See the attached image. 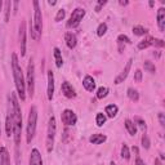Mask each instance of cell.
<instances>
[{"label": "cell", "instance_id": "6da1fadb", "mask_svg": "<svg viewBox=\"0 0 165 165\" xmlns=\"http://www.w3.org/2000/svg\"><path fill=\"white\" fill-rule=\"evenodd\" d=\"M8 114L12 117V123H13V137L16 145H20L21 142V135H22V112L21 107L18 103L14 93H10L8 97Z\"/></svg>", "mask_w": 165, "mask_h": 165}, {"label": "cell", "instance_id": "7a4b0ae2", "mask_svg": "<svg viewBox=\"0 0 165 165\" xmlns=\"http://www.w3.org/2000/svg\"><path fill=\"white\" fill-rule=\"evenodd\" d=\"M12 71H13V78H14V84H16V89L17 93L21 98V101L26 99V84H25V78H23V72L22 68L20 66L18 62V57L16 53L12 54Z\"/></svg>", "mask_w": 165, "mask_h": 165}, {"label": "cell", "instance_id": "3957f363", "mask_svg": "<svg viewBox=\"0 0 165 165\" xmlns=\"http://www.w3.org/2000/svg\"><path fill=\"white\" fill-rule=\"evenodd\" d=\"M36 121H38V108L36 106H32L28 112L27 119V143H31L34 139L35 132H36Z\"/></svg>", "mask_w": 165, "mask_h": 165}, {"label": "cell", "instance_id": "277c9868", "mask_svg": "<svg viewBox=\"0 0 165 165\" xmlns=\"http://www.w3.org/2000/svg\"><path fill=\"white\" fill-rule=\"evenodd\" d=\"M56 132H57L56 117L54 116H50L49 123H48V130H46V151H48V152H52V150H53Z\"/></svg>", "mask_w": 165, "mask_h": 165}, {"label": "cell", "instance_id": "5b68a950", "mask_svg": "<svg viewBox=\"0 0 165 165\" xmlns=\"http://www.w3.org/2000/svg\"><path fill=\"white\" fill-rule=\"evenodd\" d=\"M84 16H85V9L84 8H76V9H74L71 17H70V20L66 23V27L67 28L78 27L80 25V22L82 21V18H84Z\"/></svg>", "mask_w": 165, "mask_h": 165}, {"label": "cell", "instance_id": "8992f818", "mask_svg": "<svg viewBox=\"0 0 165 165\" xmlns=\"http://www.w3.org/2000/svg\"><path fill=\"white\" fill-rule=\"evenodd\" d=\"M27 92L31 97H34V92H35V66H34V61L30 60L27 64Z\"/></svg>", "mask_w": 165, "mask_h": 165}, {"label": "cell", "instance_id": "52a82bcc", "mask_svg": "<svg viewBox=\"0 0 165 165\" xmlns=\"http://www.w3.org/2000/svg\"><path fill=\"white\" fill-rule=\"evenodd\" d=\"M34 4V8H35V14H34V28L39 35L41 34V30H43V16H41V9L39 7V2H35Z\"/></svg>", "mask_w": 165, "mask_h": 165}, {"label": "cell", "instance_id": "ba28073f", "mask_svg": "<svg viewBox=\"0 0 165 165\" xmlns=\"http://www.w3.org/2000/svg\"><path fill=\"white\" fill-rule=\"evenodd\" d=\"M61 120L62 123L64 124V125L67 127H71V125H75L76 121H78V116H76V114L72 110H63L62 114H61Z\"/></svg>", "mask_w": 165, "mask_h": 165}, {"label": "cell", "instance_id": "9c48e42d", "mask_svg": "<svg viewBox=\"0 0 165 165\" xmlns=\"http://www.w3.org/2000/svg\"><path fill=\"white\" fill-rule=\"evenodd\" d=\"M20 45H21V56L26 54V23L21 22L20 26Z\"/></svg>", "mask_w": 165, "mask_h": 165}, {"label": "cell", "instance_id": "30bf717a", "mask_svg": "<svg viewBox=\"0 0 165 165\" xmlns=\"http://www.w3.org/2000/svg\"><path fill=\"white\" fill-rule=\"evenodd\" d=\"M132 62H133V60H132V58H129L127 64H125V67H124V70L120 72V75L115 79V81H114L115 84H121V82L128 78V74H129V71H130V68H132Z\"/></svg>", "mask_w": 165, "mask_h": 165}, {"label": "cell", "instance_id": "8fae6325", "mask_svg": "<svg viewBox=\"0 0 165 165\" xmlns=\"http://www.w3.org/2000/svg\"><path fill=\"white\" fill-rule=\"evenodd\" d=\"M53 96H54V75L53 71H48V88H46V97L49 101H52Z\"/></svg>", "mask_w": 165, "mask_h": 165}, {"label": "cell", "instance_id": "7c38bea8", "mask_svg": "<svg viewBox=\"0 0 165 165\" xmlns=\"http://www.w3.org/2000/svg\"><path fill=\"white\" fill-rule=\"evenodd\" d=\"M61 89H62L63 96L66 97V98H75V97H76V93H75L74 86L70 84L68 81H63V82H62Z\"/></svg>", "mask_w": 165, "mask_h": 165}, {"label": "cell", "instance_id": "4fadbf2b", "mask_svg": "<svg viewBox=\"0 0 165 165\" xmlns=\"http://www.w3.org/2000/svg\"><path fill=\"white\" fill-rule=\"evenodd\" d=\"M30 165H43V159L38 148H34L30 155Z\"/></svg>", "mask_w": 165, "mask_h": 165}, {"label": "cell", "instance_id": "5bb4252c", "mask_svg": "<svg viewBox=\"0 0 165 165\" xmlns=\"http://www.w3.org/2000/svg\"><path fill=\"white\" fill-rule=\"evenodd\" d=\"M82 85H84V88L88 92H94V89H96V81H94V79L90 75H86L84 78V80H82Z\"/></svg>", "mask_w": 165, "mask_h": 165}, {"label": "cell", "instance_id": "9a60e30c", "mask_svg": "<svg viewBox=\"0 0 165 165\" xmlns=\"http://www.w3.org/2000/svg\"><path fill=\"white\" fill-rule=\"evenodd\" d=\"M64 41H66V45L70 49H74L76 44H78V39H76V35L72 32H67L64 35Z\"/></svg>", "mask_w": 165, "mask_h": 165}, {"label": "cell", "instance_id": "2e32d148", "mask_svg": "<svg viewBox=\"0 0 165 165\" xmlns=\"http://www.w3.org/2000/svg\"><path fill=\"white\" fill-rule=\"evenodd\" d=\"M157 26H159V30L164 32L165 30V9L164 8H160L157 10Z\"/></svg>", "mask_w": 165, "mask_h": 165}, {"label": "cell", "instance_id": "e0dca14e", "mask_svg": "<svg viewBox=\"0 0 165 165\" xmlns=\"http://www.w3.org/2000/svg\"><path fill=\"white\" fill-rule=\"evenodd\" d=\"M0 165H10L9 152L5 147H0Z\"/></svg>", "mask_w": 165, "mask_h": 165}, {"label": "cell", "instance_id": "ac0fdd59", "mask_svg": "<svg viewBox=\"0 0 165 165\" xmlns=\"http://www.w3.org/2000/svg\"><path fill=\"white\" fill-rule=\"evenodd\" d=\"M106 139H107V137H106L105 134L97 133V134H93L92 137L89 138V142L93 143V145H101V143L106 142Z\"/></svg>", "mask_w": 165, "mask_h": 165}, {"label": "cell", "instance_id": "d6986e66", "mask_svg": "<svg viewBox=\"0 0 165 165\" xmlns=\"http://www.w3.org/2000/svg\"><path fill=\"white\" fill-rule=\"evenodd\" d=\"M53 54H54V60H56V66L58 68H61L62 67V64H63V61H62V53L60 50V48H56L53 49Z\"/></svg>", "mask_w": 165, "mask_h": 165}, {"label": "cell", "instance_id": "ffe728a7", "mask_svg": "<svg viewBox=\"0 0 165 165\" xmlns=\"http://www.w3.org/2000/svg\"><path fill=\"white\" fill-rule=\"evenodd\" d=\"M117 111H119V107L116 105H108V106H106L105 112L107 114L108 117H115L117 115Z\"/></svg>", "mask_w": 165, "mask_h": 165}, {"label": "cell", "instance_id": "44dd1931", "mask_svg": "<svg viewBox=\"0 0 165 165\" xmlns=\"http://www.w3.org/2000/svg\"><path fill=\"white\" fill-rule=\"evenodd\" d=\"M152 43H154V38L147 36V38H146V39H143L142 41H139V44H138V49L143 50V49H146V48H148L150 45H152Z\"/></svg>", "mask_w": 165, "mask_h": 165}, {"label": "cell", "instance_id": "7402d4cb", "mask_svg": "<svg viewBox=\"0 0 165 165\" xmlns=\"http://www.w3.org/2000/svg\"><path fill=\"white\" fill-rule=\"evenodd\" d=\"M125 128L130 135H135V133H137V127H135V124L132 120H129V119L125 120Z\"/></svg>", "mask_w": 165, "mask_h": 165}, {"label": "cell", "instance_id": "603a6c76", "mask_svg": "<svg viewBox=\"0 0 165 165\" xmlns=\"http://www.w3.org/2000/svg\"><path fill=\"white\" fill-rule=\"evenodd\" d=\"M127 94H128V98L130 99V101H133V102H138V99H139V93L135 90V89H133V88H129Z\"/></svg>", "mask_w": 165, "mask_h": 165}, {"label": "cell", "instance_id": "cb8c5ba5", "mask_svg": "<svg viewBox=\"0 0 165 165\" xmlns=\"http://www.w3.org/2000/svg\"><path fill=\"white\" fill-rule=\"evenodd\" d=\"M5 130H7L8 137H10V135L13 134V123H12V117L9 114L7 116V123H5Z\"/></svg>", "mask_w": 165, "mask_h": 165}, {"label": "cell", "instance_id": "d4e9b609", "mask_svg": "<svg viewBox=\"0 0 165 165\" xmlns=\"http://www.w3.org/2000/svg\"><path fill=\"white\" fill-rule=\"evenodd\" d=\"M134 124H135V127H139V129L142 130L143 133L146 132V129H147V125H146V123H145V120L143 119H141V117H134V121H133Z\"/></svg>", "mask_w": 165, "mask_h": 165}, {"label": "cell", "instance_id": "484cf974", "mask_svg": "<svg viewBox=\"0 0 165 165\" xmlns=\"http://www.w3.org/2000/svg\"><path fill=\"white\" fill-rule=\"evenodd\" d=\"M147 28H145V27H142V26H134L133 27V34L134 35H137V36H143V35H146L147 34Z\"/></svg>", "mask_w": 165, "mask_h": 165}, {"label": "cell", "instance_id": "4316f807", "mask_svg": "<svg viewBox=\"0 0 165 165\" xmlns=\"http://www.w3.org/2000/svg\"><path fill=\"white\" fill-rule=\"evenodd\" d=\"M143 68L146 70V71H148L151 74H155L156 72V67H155V64L150 62V61H145L143 62Z\"/></svg>", "mask_w": 165, "mask_h": 165}, {"label": "cell", "instance_id": "83f0119b", "mask_svg": "<svg viewBox=\"0 0 165 165\" xmlns=\"http://www.w3.org/2000/svg\"><path fill=\"white\" fill-rule=\"evenodd\" d=\"M107 94H108V89L106 86L98 88V90H97V98L98 99H103L105 97H107Z\"/></svg>", "mask_w": 165, "mask_h": 165}, {"label": "cell", "instance_id": "f1b7e54d", "mask_svg": "<svg viewBox=\"0 0 165 165\" xmlns=\"http://www.w3.org/2000/svg\"><path fill=\"white\" fill-rule=\"evenodd\" d=\"M121 157L125 159V160H129V159H130V151H129V147L125 143L121 146Z\"/></svg>", "mask_w": 165, "mask_h": 165}, {"label": "cell", "instance_id": "f546056e", "mask_svg": "<svg viewBox=\"0 0 165 165\" xmlns=\"http://www.w3.org/2000/svg\"><path fill=\"white\" fill-rule=\"evenodd\" d=\"M4 10H5V16H4V20H5V22H8L9 21V16H10V7H12V2H5L4 3Z\"/></svg>", "mask_w": 165, "mask_h": 165}, {"label": "cell", "instance_id": "4dcf8cb0", "mask_svg": "<svg viewBox=\"0 0 165 165\" xmlns=\"http://www.w3.org/2000/svg\"><path fill=\"white\" fill-rule=\"evenodd\" d=\"M106 31H107V25H106L105 22L99 23V26H98V28H97V35H98V36H99V38L103 36V35L106 34Z\"/></svg>", "mask_w": 165, "mask_h": 165}, {"label": "cell", "instance_id": "1f68e13d", "mask_svg": "<svg viewBox=\"0 0 165 165\" xmlns=\"http://www.w3.org/2000/svg\"><path fill=\"white\" fill-rule=\"evenodd\" d=\"M96 123H97L98 127H103V124L106 123V116H105V114L98 112L97 116H96Z\"/></svg>", "mask_w": 165, "mask_h": 165}, {"label": "cell", "instance_id": "d6a6232c", "mask_svg": "<svg viewBox=\"0 0 165 165\" xmlns=\"http://www.w3.org/2000/svg\"><path fill=\"white\" fill-rule=\"evenodd\" d=\"M117 41H119V43H125V44H130L132 43V41H130V39H129L128 36H127V35H119V36H117Z\"/></svg>", "mask_w": 165, "mask_h": 165}, {"label": "cell", "instance_id": "836d02e7", "mask_svg": "<svg viewBox=\"0 0 165 165\" xmlns=\"http://www.w3.org/2000/svg\"><path fill=\"white\" fill-rule=\"evenodd\" d=\"M64 16H66V10L64 9H60L57 12V16H56V22H60L64 18Z\"/></svg>", "mask_w": 165, "mask_h": 165}, {"label": "cell", "instance_id": "e575fe53", "mask_svg": "<svg viewBox=\"0 0 165 165\" xmlns=\"http://www.w3.org/2000/svg\"><path fill=\"white\" fill-rule=\"evenodd\" d=\"M150 139H148V137H147V134H143L142 135V146L145 147L146 150H148L150 148Z\"/></svg>", "mask_w": 165, "mask_h": 165}, {"label": "cell", "instance_id": "d590c367", "mask_svg": "<svg viewBox=\"0 0 165 165\" xmlns=\"http://www.w3.org/2000/svg\"><path fill=\"white\" fill-rule=\"evenodd\" d=\"M134 81L135 82H141V81H142V71H141V70H135V72H134Z\"/></svg>", "mask_w": 165, "mask_h": 165}, {"label": "cell", "instance_id": "8d00e7d4", "mask_svg": "<svg viewBox=\"0 0 165 165\" xmlns=\"http://www.w3.org/2000/svg\"><path fill=\"white\" fill-rule=\"evenodd\" d=\"M154 44L155 46H157V48H164V45H165V41L163 39H154Z\"/></svg>", "mask_w": 165, "mask_h": 165}, {"label": "cell", "instance_id": "74e56055", "mask_svg": "<svg viewBox=\"0 0 165 165\" xmlns=\"http://www.w3.org/2000/svg\"><path fill=\"white\" fill-rule=\"evenodd\" d=\"M107 4V2L106 0H98V3H97V7H96V12H99L101 10V8L103 7V5Z\"/></svg>", "mask_w": 165, "mask_h": 165}, {"label": "cell", "instance_id": "f35d334b", "mask_svg": "<svg viewBox=\"0 0 165 165\" xmlns=\"http://www.w3.org/2000/svg\"><path fill=\"white\" fill-rule=\"evenodd\" d=\"M159 121H160V125L161 127H165V116L163 112L159 114Z\"/></svg>", "mask_w": 165, "mask_h": 165}, {"label": "cell", "instance_id": "ab89813d", "mask_svg": "<svg viewBox=\"0 0 165 165\" xmlns=\"http://www.w3.org/2000/svg\"><path fill=\"white\" fill-rule=\"evenodd\" d=\"M135 165H145V161L141 157H137V160H135Z\"/></svg>", "mask_w": 165, "mask_h": 165}, {"label": "cell", "instance_id": "60d3db41", "mask_svg": "<svg viewBox=\"0 0 165 165\" xmlns=\"http://www.w3.org/2000/svg\"><path fill=\"white\" fill-rule=\"evenodd\" d=\"M12 4H13V7H14V13H17V10H18V2H13V3H12Z\"/></svg>", "mask_w": 165, "mask_h": 165}, {"label": "cell", "instance_id": "b9f144b4", "mask_svg": "<svg viewBox=\"0 0 165 165\" xmlns=\"http://www.w3.org/2000/svg\"><path fill=\"white\" fill-rule=\"evenodd\" d=\"M119 4H120V5H128V4H129V2H128V0H120Z\"/></svg>", "mask_w": 165, "mask_h": 165}, {"label": "cell", "instance_id": "7bdbcfd3", "mask_svg": "<svg viewBox=\"0 0 165 165\" xmlns=\"http://www.w3.org/2000/svg\"><path fill=\"white\" fill-rule=\"evenodd\" d=\"M155 165H161L160 159H155Z\"/></svg>", "mask_w": 165, "mask_h": 165}, {"label": "cell", "instance_id": "ee69618b", "mask_svg": "<svg viewBox=\"0 0 165 165\" xmlns=\"http://www.w3.org/2000/svg\"><path fill=\"white\" fill-rule=\"evenodd\" d=\"M132 150H133V152H134L135 155H138V148H137V147H134V146H133V148H132Z\"/></svg>", "mask_w": 165, "mask_h": 165}, {"label": "cell", "instance_id": "f6af8a7d", "mask_svg": "<svg viewBox=\"0 0 165 165\" xmlns=\"http://www.w3.org/2000/svg\"><path fill=\"white\" fill-rule=\"evenodd\" d=\"M48 4H49V5H56V4H57V2H52V0H49Z\"/></svg>", "mask_w": 165, "mask_h": 165}, {"label": "cell", "instance_id": "bcb514c9", "mask_svg": "<svg viewBox=\"0 0 165 165\" xmlns=\"http://www.w3.org/2000/svg\"><path fill=\"white\" fill-rule=\"evenodd\" d=\"M154 56H155L156 58H159V57H160V53H159V52H156V53H154Z\"/></svg>", "mask_w": 165, "mask_h": 165}, {"label": "cell", "instance_id": "7dc6e473", "mask_svg": "<svg viewBox=\"0 0 165 165\" xmlns=\"http://www.w3.org/2000/svg\"><path fill=\"white\" fill-rule=\"evenodd\" d=\"M148 5H150V7H154L155 3H154V2H150V3H148Z\"/></svg>", "mask_w": 165, "mask_h": 165}, {"label": "cell", "instance_id": "c3c4849f", "mask_svg": "<svg viewBox=\"0 0 165 165\" xmlns=\"http://www.w3.org/2000/svg\"><path fill=\"white\" fill-rule=\"evenodd\" d=\"M2 7H3V2L0 0V12H2Z\"/></svg>", "mask_w": 165, "mask_h": 165}, {"label": "cell", "instance_id": "681fc988", "mask_svg": "<svg viewBox=\"0 0 165 165\" xmlns=\"http://www.w3.org/2000/svg\"><path fill=\"white\" fill-rule=\"evenodd\" d=\"M160 159H161V160H164V159H165V156H164L163 154H160Z\"/></svg>", "mask_w": 165, "mask_h": 165}, {"label": "cell", "instance_id": "f907efd6", "mask_svg": "<svg viewBox=\"0 0 165 165\" xmlns=\"http://www.w3.org/2000/svg\"><path fill=\"white\" fill-rule=\"evenodd\" d=\"M110 165H116V164H115L114 161H111V164H110Z\"/></svg>", "mask_w": 165, "mask_h": 165}]
</instances>
